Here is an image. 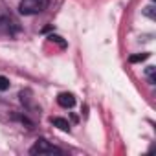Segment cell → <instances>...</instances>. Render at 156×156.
<instances>
[{"instance_id": "8992f818", "label": "cell", "mask_w": 156, "mask_h": 156, "mask_svg": "<svg viewBox=\"0 0 156 156\" xmlns=\"http://www.w3.org/2000/svg\"><path fill=\"white\" fill-rule=\"evenodd\" d=\"M8 88H9V79L4 77V75H0V92H4Z\"/></svg>"}, {"instance_id": "277c9868", "label": "cell", "mask_w": 156, "mask_h": 156, "mask_svg": "<svg viewBox=\"0 0 156 156\" xmlns=\"http://www.w3.org/2000/svg\"><path fill=\"white\" fill-rule=\"evenodd\" d=\"M51 123H53L57 129L64 130V132H68V130H70V123H68L66 119H62V118H51Z\"/></svg>"}, {"instance_id": "3957f363", "label": "cell", "mask_w": 156, "mask_h": 156, "mask_svg": "<svg viewBox=\"0 0 156 156\" xmlns=\"http://www.w3.org/2000/svg\"><path fill=\"white\" fill-rule=\"evenodd\" d=\"M57 103H59L62 108H72V107L75 105V98H73V94H70V92H62V94L57 96Z\"/></svg>"}, {"instance_id": "7a4b0ae2", "label": "cell", "mask_w": 156, "mask_h": 156, "mask_svg": "<svg viewBox=\"0 0 156 156\" xmlns=\"http://www.w3.org/2000/svg\"><path fill=\"white\" fill-rule=\"evenodd\" d=\"M50 4V0H20L19 11L22 15H37L42 13Z\"/></svg>"}, {"instance_id": "6da1fadb", "label": "cell", "mask_w": 156, "mask_h": 156, "mask_svg": "<svg viewBox=\"0 0 156 156\" xmlns=\"http://www.w3.org/2000/svg\"><path fill=\"white\" fill-rule=\"evenodd\" d=\"M30 154L33 156H53V154H62V151L55 145H51L50 141H46L44 138H39L33 147L30 149Z\"/></svg>"}, {"instance_id": "5b68a950", "label": "cell", "mask_w": 156, "mask_h": 156, "mask_svg": "<svg viewBox=\"0 0 156 156\" xmlns=\"http://www.w3.org/2000/svg\"><path fill=\"white\" fill-rule=\"evenodd\" d=\"M145 59H149V53H138V55H130V62H141V61H145Z\"/></svg>"}, {"instance_id": "52a82bcc", "label": "cell", "mask_w": 156, "mask_h": 156, "mask_svg": "<svg viewBox=\"0 0 156 156\" xmlns=\"http://www.w3.org/2000/svg\"><path fill=\"white\" fill-rule=\"evenodd\" d=\"M50 41H51V42L55 41V42H59L61 46H64V41H61V37H59V35H50Z\"/></svg>"}]
</instances>
